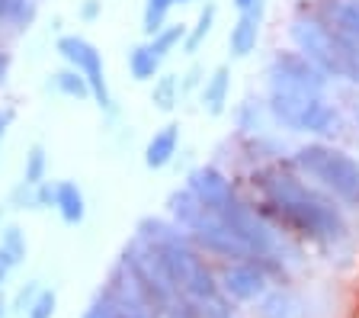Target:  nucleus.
<instances>
[{"label": "nucleus", "instance_id": "obj_31", "mask_svg": "<svg viewBox=\"0 0 359 318\" xmlns=\"http://www.w3.org/2000/svg\"><path fill=\"white\" fill-rule=\"evenodd\" d=\"M7 74H10V55L0 48V84L7 81Z\"/></svg>", "mask_w": 359, "mask_h": 318}, {"label": "nucleus", "instance_id": "obj_4", "mask_svg": "<svg viewBox=\"0 0 359 318\" xmlns=\"http://www.w3.org/2000/svg\"><path fill=\"white\" fill-rule=\"evenodd\" d=\"M167 209L173 216V225L183 228L189 235V241L199 251H209V254L224 258V260H257L254 251L231 232V225L222 216H215L209 206H202L187 187L170 193Z\"/></svg>", "mask_w": 359, "mask_h": 318}, {"label": "nucleus", "instance_id": "obj_22", "mask_svg": "<svg viewBox=\"0 0 359 318\" xmlns=\"http://www.w3.org/2000/svg\"><path fill=\"white\" fill-rule=\"evenodd\" d=\"M170 7H173V0H144V20L142 23H144V32H148V36H154V32L164 29Z\"/></svg>", "mask_w": 359, "mask_h": 318}, {"label": "nucleus", "instance_id": "obj_1", "mask_svg": "<svg viewBox=\"0 0 359 318\" xmlns=\"http://www.w3.org/2000/svg\"><path fill=\"white\" fill-rule=\"evenodd\" d=\"M135 238L148 244L157 254V260L164 264L189 318H238L234 303L218 286L215 273L209 270L202 251L189 241V235L180 225L164 219H142Z\"/></svg>", "mask_w": 359, "mask_h": 318}, {"label": "nucleus", "instance_id": "obj_25", "mask_svg": "<svg viewBox=\"0 0 359 318\" xmlns=\"http://www.w3.org/2000/svg\"><path fill=\"white\" fill-rule=\"evenodd\" d=\"M42 180H45V152L36 145V148L26 154V171H22V183H29V187H39Z\"/></svg>", "mask_w": 359, "mask_h": 318}, {"label": "nucleus", "instance_id": "obj_29", "mask_svg": "<svg viewBox=\"0 0 359 318\" xmlns=\"http://www.w3.org/2000/svg\"><path fill=\"white\" fill-rule=\"evenodd\" d=\"M42 293V289L36 286V283H29V286H22L20 289V296H16V312H26L32 305V299H36V296Z\"/></svg>", "mask_w": 359, "mask_h": 318}, {"label": "nucleus", "instance_id": "obj_14", "mask_svg": "<svg viewBox=\"0 0 359 318\" xmlns=\"http://www.w3.org/2000/svg\"><path fill=\"white\" fill-rule=\"evenodd\" d=\"M52 206L61 212V219H65L67 225H81L83 216H87V203H83L81 187L71 180L55 183V203Z\"/></svg>", "mask_w": 359, "mask_h": 318}, {"label": "nucleus", "instance_id": "obj_26", "mask_svg": "<svg viewBox=\"0 0 359 318\" xmlns=\"http://www.w3.org/2000/svg\"><path fill=\"white\" fill-rule=\"evenodd\" d=\"M55 305H58L55 293H52V289H42V293L32 299L29 309L22 312V318H52L55 315Z\"/></svg>", "mask_w": 359, "mask_h": 318}, {"label": "nucleus", "instance_id": "obj_15", "mask_svg": "<svg viewBox=\"0 0 359 318\" xmlns=\"http://www.w3.org/2000/svg\"><path fill=\"white\" fill-rule=\"evenodd\" d=\"M228 91H231V71L222 65V68L212 71V77L205 81V87H202V106H205L212 116H218L224 110V103H228Z\"/></svg>", "mask_w": 359, "mask_h": 318}, {"label": "nucleus", "instance_id": "obj_2", "mask_svg": "<svg viewBox=\"0 0 359 318\" xmlns=\"http://www.w3.org/2000/svg\"><path fill=\"white\" fill-rule=\"evenodd\" d=\"M257 187L263 193V212L273 216L279 225L314 241H340L346 235V222L334 209V203L311 193L299 177L283 171H263L257 177Z\"/></svg>", "mask_w": 359, "mask_h": 318}, {"label": "nucleus", "instance_id": "obj_17", "mask_svg": "<svg viewBox=\"0 0 359 318\" xmlns=\"http://www.w3.org/2000/svg\"><path fill=\"white\" fill-rule=\"evenodd\" d=\"M299 312H302V303L289 293H273V296H266L260 305L263 318H299Z\"/></svg>", "mask_w": 359, "mask_h": 318}, {"label": "nucleus", "instance_id": "obj_23", "mask_svg": "<svg viewBox=\"0 0 359 318\" xmlns=\"http://www.w3.org/2000/svg\"><path fill=\"white\" fill-rule=\"evenodd\" d=\"M337 26L359 42V0H344L337 7Z\"/></svg>", "mask_w": 359, "mask_h": 318}, {"label": "nucleus", "instance_id": "obj_33", "mask_svg": "<svg viewBox=\"0 0 359 318\" xmlns=\"http://www.w3.org/2000/svg\"><path fill=\"white\" fill-rule=\"evenodd\" d=\"M7 309H10V303H7V296L0 293V318H7Z\"/></svg>", "mask_w": 359, "mask_h": 318}, {"label": "nucleus", "instance_id": "obj_21", "mask_svg": "<svg viewBox=\"0 0 359 318\" xmlns=\"http://www.w3.org/2000/svg\"><path fill=\"white\" fill-rule=\"evenodd\" d=\"M183 36H187V29H183V26H164L161 32H154V36H151L148 46H151V52H154L157 58H164V55H170L173 48L183 42Z\"/></svg>", "mask_w": 359, "mask_h": 318}, {"label": "nucleus", "instance_id": "obj_11", "mask_svg": "<svg viewBox=\"0 0 359 318\" xmlns=\"http://www.w3.org/2000/svg\"><path fill=\"white\" fill-rule=\"evenodd\" d=\"M218 286L231 303H257L260 296H266V270L257 260H231L218 277Z\"/></svg>", "mask_w": 359, "mask_h": 318}, {"label": "nucleus", "instance_id": "obj_16", "mask_svg": "<svg viewBox=\"0 0 359 318\" xmlns=\"http://www.w3.org/2000/svg\"><path fill=\"white\" fill-rule=\"evenodd\" d=\"M157 68H161V58L151 52V46H138L128 55V71H132L135 81H154Z\"/></svg>", "mask_w": 359, "mask_h": 318}, {"label": "nucleus", "instance_id": "obj_7", "mask_svg": "<svg viewBox=\"0 0 359 318\" xmlns=\"http://www.w3.org/2000/svg\"><path fill=\"white\" fill-rule=\"evenodd\" d=\"M269 113L283 126L311 135H330L340 129V116L324 93H276L269 91Z\"/></svg>", "mask_w": 359, "mask_h": 318}, {"label": "nucleus", "instance_id": "obj_35", "mask_svg": "<svg viewBox=\"0 0 359 318\" xmlns=\"http://www.w3.org/2000/svg\"><path fill=\"white\" fill-rule=\"evenodd\" d=\"M173 4H189V0H173Z\"/></svg>", "mask_w": 359, "mask_h": 318}, {"label": "nucleus", "instance_id": "obj_18", "mask_svg": "<svg viewBox=\"0 0 359 318\" xmlns=\"http://www.w3.org/2000/svg\"><path fill=\"white\" fill-rule=\"evenodd\" d=\"M151 103L157 106V110H173V106L180 103V81L173 74H164L157 77L154 87H151Z\"/></svg>", "mask_w": 359, "mask_h": 318}, {"label": "nucleus", "instance_id": "obj_3", "mask_svg": "<svg viewBox=\"0 0 359 318\" xmlns=\"http://www.w3.org/2000/svg\"><path fill=\"white\" fill-rule=\"evenodd\" d=\"M187 190L202 206H209L215 216H222V219L231 225L234 235L254 251L257 264H260L263 270L279 267V241H276V235H273V228L257 216V209H250V206L234 193L231 180H228L222 171H215V167H196L193 174H189Z\"/></svg>", "mask_w": 359, "mask_h": 318}, {"label": "nucleus", "instance_id": "obj_34", "mask_svg": "<svg viewBox=\"0 0 359 318\" xmlns=\"http://www.w3.org/2000/svg\"><path fill=\"white\" fill-rule=\"evenodd\" d=\"M250 4H254V0H234V7H238V10H247Z\"/></svg>", "mask_w": 359, "mask_h": 318}, {"label": "nucleus", "instance_id": "obj_6", "mask_svg": "<svg viewBox=\"0 0 359 318\" xmlns=\"http://www.w3.org/2000/svg\"><path fill=\"white\" fill-rule=\"evenodd\" d=\"M295 167L308 180H314L318 187L327 190L330 197L359 209V161L356 158H350V154L334 148V145L311 142L295 152Z\"/></svg>", "mask_w": 359, "mask_h": 318}, {"label": "nucleus", "instance_id": "obj_20", "mask_svg": "<svg viewBox=\"0 0 359 318\" xmlns=\"http://www.w3.org/2000/svg\"><path fill=\"white\" fill-rule=\"evenodd\" d=\"M55 87H58L65 97H74V100H83V97H93L90 93V84L87 77L81 74V71H61V74H55Z\"/></svg>", "mask_w": 359, "mask_h": 318}, {"label": "nucleus", "instance_id": "obj_27", "mask_svg": "<svg viewBox=\"0 0 359 318\" xmlns=\"http://www.w3.org/2000/svg\"><path fill=\"white\" fill-rule=\"evenodd\" d=\"M0 244H4V248H7L16 260L26 258V238H22L20 228H7V232H4V241H0Z\"/></svg>", "mask_w": 359, "mask_h": 318}, {"label": "nucleus", "instance_id": "obj_19", "mask_svg": "<svg viewBox=\"0 0 359 318\" xmlns=\"http://www.w3.org/2000/svg\"><path fill=\"white\" fill-rule=\"evenodd\" d=\"M36 13L32 0H0V23L10 26H26Z\"/></svg>", "mask_w": 359, "mask_h": 318}, {"label": "nucleus", "instance_id": "obj_5", "mask_svg": "<svg viewBox=\"0 0 359 318\" xmlns=\"http://www.w3.org/2000/svg\"><path fill=\"white\" fill-rule=\"evenodd\" d=\"M292 39L299 52L327 77H344L359 84V42L346 36L340 26H327L314 16H302L292 23Z\"/></svg>", "mask_w": 359, "mask_h": 318}, {"label": "nucleus", "instance_id": "obj_24", "mask_svg": "<svg viewBox=\"0 0 359 318\" xmlns=\"http://www.w3.org/2000/svg\"><path fill=\"white\" fill-rule=\"evenodd\" d=\"M212 23H215V7H212V4H205V10L199 13V20H196L193 32L187 36V52H196V48H199V42L212 32Z\"/></svg>", "mask_w": 359, "mask_h": 318}, {"label": "nucleus", "instance_id": "obj_10", "mask_svg": "<svg viewBox=\"0 0 359 318\" xmlns=\"http://www.w3.org/2000/svg\"><path fill=\"white\" fill-rule=\"evenodd\" d=\"M61 58L71 65L74 71H81L90 84V93L100 106H109V87H106V71H103V55L97 52L93 42H87L83 36H61L58 39Z\"/></svg>", "mask_w": 359, "mask_h": 318}, {"label": "nucleus", "instance_id": "obj_30", "mask_svg": "<svg viewBox=\"0 0 359 318\" xmlns=\"http://www.w3.org/2000/svg\"><path fill=\"white\" fill-rule=\"evenodd\" d=\"M13 110H0V142H4V135H7V129L13 126Z\"/></svg>", "mask_w": 359, "mask_h": 318}, {"label": "nucleus", "instance_id": "obj_9", "mask_svg": "<svg viewBox=\"0 0 359 318\" xmlns=\"http://www.w3.org/2000/svg\"><path fill=\"white\" fill-rule=\"evenodd\" d=\"M269 91L276 93H324L327 91V74L318 65L295 52H276L269 61Z\"/></svg>", "mask_w": 359, "mask_h": 318}, {"label": "nucleus", "instance_id": "obj_13", "mask_svg": "<svg viewBox=\"0 0 359 318\" xmlns=\"http://www.w3.org/2000/svg\"><path fill=\"white\" fill-rule=\"evenodd\" d=\"M177 145H180V126H164L161 132H154V135L148 138V145H144V164L151 167V171H161V167L170 164V158L177 154Z\"/></svg>", "mask_w": 359, "mask_h": 318}, {"label": "nucleus", "instance_id": "obj_28", "mask_svg": "<svg viewBox=\"0 0 359 318\" xmlns=\"http://www.w3.org/2000/svg\"><path fill=\"white\" fill-rule=\"evenodd\" d=\"M16 264H20V260H16L13 254H10V251L4 248V244H0V286L7 283V277L13 273V267H16Z\"/></svg>", "mask_w": 359, "mask_h": 318}, {"label": "nucleus", "instance_id": "obj_12", "mask_svg": "<svg viewBox=\"0 0 359 318\" xmlns=\"http://www.w3.org/2000/svg\"><path fill=\"white\" fill-rule=\"evenodd\" d=\"M260 23H263V0H254L247 10H241L238 23L228 32V48H231L234 58H244L257 48V39H260Z\"/></svg>", "mask_w": 359, "mask_h": 318}, {"label": "nucleus", "instance_id": "obj_32", "mask_svg": "<svg viewBox=\"0 0 359 318\" xmlns=\"http://www.w3.org/2000/svg\"><path fill=\"white\" fill-rule=\"evenodd\" d=\"M97 10H100V4L97 0H90L87 7H83V16H97Z\"/></svg>", "mask_w": 359, "mask_h": 318}, {"label": "nucleus", "instance_id": "obj_8", "mask_svg": "<svg viewBox=\"0 0 359 318\" xmlns=\"http://www.w3.org/2000/svg\"><path fill=\"white\" fill-rule=\"evenodd\" d=\"M83 318H157V315L148 305V299L142 296L138 283L132 280V273H128L119 260V267L112 270L109 283H106L103 293L90 303Z\"/></svg>", "mask_w": 359, "mask_h": 318}]
</instances>
